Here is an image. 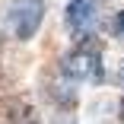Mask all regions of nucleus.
Returning <instances> with one entry per match:
<instances>
[{
  "mask_svg": "<svg viewBox=\"0 0 124 124\" xmlns=\"http://www.w3.org/2000/svg\"><path fill=\"white\" fill-rule=\"evenodd\" d=\"M61 73L67 80H77V83H86V80H102V48L99 41H80L73 51L61 61Z\"/></svg>",
  "mask_w": 124,
  "mask_h": 124,
  "instance_id": "1",
  "label": "nucleus"
},
{
  "mask_svg": "<svg viewBox=\"0 0 124 124\" xmlns=\"http://www.w3.org/2000/svg\"><path fill=\"white\" fill-rule=\"evenodd\" d=\"M45 19V0H10L7 7V29L16 41H29Z\"/></svg>",
  "mask_w": 124,
  "mask_h": 124,
  "instance_id": "2",
  "label": "nucleus"
},
{
  "mask_svg": "<svg viewBox=\"0 0 124 124\" xmlns=\"http://www.w3.org/2000/svg\"><path fill=\"white\" fill-rule=\"evenodd\" d=\"M99 22V3L95 0H70L67 3V26L77 38H89Z\"/></svg>",
  "mask_w": 124,
  "mask_h": 124,
  "instance_id": "3",
  "label": "nucleus"
},
{
  "mask_svg": "<svg viewBox=\"0 0 124 124\" xmlns=\"http://www.w3.org/2000/svg\"><path fill=\"white\" fill-rule=\"evenodd\" d=\"M115 29H118V35H124V10L115 16Z\"/></svg>",
  "mask_w": 124,
  "mask_h": 124,
  "instance_id": "4",
  "label": "nucleus"
},
{
  "mask_svg": "<svg viewBox=\"0 0 124 124\" xmlns=\"http://www.w3.org/2000/svg\"><path fill=\"white\" fill-rule=\"evenodd\" d=\"M121 121H124V99H121Z\"/></svg>",
  "mask_w": 124,
  "mask_h": 124,
  "instance_id": "5",
  "label": "nucleus"
},
{
  "mask_svg": "<svg viewBox=\"0 0 124 124\" xmlns=\"http://www.w3.org/2000/svg\"><path fill=\"white\" fill-rule=\"evenodd\" d=\"M61 124H73V121H61Z\"/></svg>",
  "mask_w": 124,
  "mask_h": 124,
  "instance_id": "6",
  "label": "nucleus"
}]
</instances>
